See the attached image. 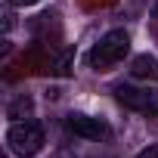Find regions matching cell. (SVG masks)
<instances>
[{"label": "cell", "mask_w": 158, "mask_h": 158, "mask_svg": "<svg viewBox=\"0 0 158 158\" xmlns=\"http://www.w3.org/2000/svg\"><path fill=\"white\" fill-rule=\"evenodd\" d=\"M6 149L19 158H34L44 149V127L37 121H13L6 130Z\"/></svg>", "instance_id": "2"}, {"label": "cell", "mask_w": 158, "mask_h": 158, "mask_svg": "<svg viewBox=\"0 0 158 158\" xmlns=\"http://www.w3.org/2000/svg\"><path fill=\"white\" fill-rule=\"evenodd\" d=\"M115 99L124 109H130V112L158 115V93H152V90H139V87H130V84H118L115 87Z\"/></svg>", "instance_id": "3"}, {"label": "cell", "mask_w": 158, "mask_h": 158, "mask_svg": "<svg viewBox=\"0 0 158 158\" xmlns=\"http://www.w3.org/2000/svg\"><path fill=\"white\" fill-rule=\"evenodd\" d=\"M6 3H13V6H31V3H37V0H6Z\"/></svg>", "instance_id": "8"}, {"label": "cell", "mask_w": 158, "mask_h": 158, "mask_svg": "<svg viewBox=\"0 0 158 158\" xmlns=\"http://www.w3.org/2000/svg\"><path fill=\"white\" fill-rule=\"evenodd\" d=\"M136 158H158V143H155V146H149V149H143Z\"/></svg>", "instance_id": "7"}, {"label": "cell", "mask_w": 158, "mask_h": 158, "mask_svg": "<svg viewBox=\"0 0 158 158\" xmlns=\"http://www.w3.org/2000/svg\"><path fill=\"white\" fill-rule=\"evenodd\" d=\"M28 115H31V99L22 93V96H16L10 106H6V118H13V121H28Z\"/></svg>", "instance_id": "6"}, {"label": "cell", "mask_w": 158, "mask_h": 158, "mask_svg": "<svg viewBox=\"0 0 158 158\" xmlns=\"http://www.w3.org/2000/svg\"><path fill=\"white\" fill-rule=\"evenodd\" d=\"M127 50H130V34H127L124 28H112V31H106V34L90 47L87 65H90L93 71H109L112 65H118V62L127 56Z\"/></svg>", "instance_id": "1"}, {"label": "cell", "mask_w": 158, "mask_h": 158, "mask_svg": "<svg viewBox=\"0 0 158 158\" xmlns=\"http://www.w3.org/2000/svg\"><path fill=\"white\" fill-rule=\"evenodd\" d=\"M65 127L74 133V136H81V139H106L112 130L102 118H93V115H84V112H71L65 118Z\"/></svg>", "instance_id": "4"}, {"label": "cell", "mask_w": 158, "mask_h": 158, "mask_svg": "<svg viewBox=\"0 0 158 158\" xmlns=\"http://www.w3.org/2000/svg\"><path fill=\"white\" fill-rule=\"evenodd\" d=\"M130 74L136 77V81H158V59L143 53L130 62Z\"/></svg>", "instance_id": "5"}]
</instances>
